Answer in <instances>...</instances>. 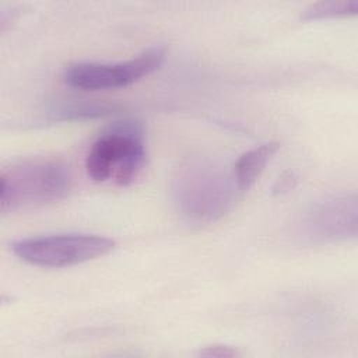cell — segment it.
<instances>
[{"label":"cell","mask_w":358,"mask_h":358,"mask_svg":"<svg viewBox=\"0 0 358 358\" xmlns=\"http://www.w3.org/2000/svg\"><path fill=\"white\" fill-rule=\"evenodd\" d=\"M242 193L234 172L208 157L183 161L172 180L178 213L192 224H210L224 217Z\"/></svg>","instance_id":"1"},{"label":"cell","mask_w":358,"mask_h":358,"mask_svg":"<svg viewBox=\"0 0 358 358\" xmlns=\"http://www.w3.org/2000/svg\"><path fill=\"white\" fill-rule=\"evenodd\" d=\"M70 189V171L60 161H21L0 173V210L6 214L46 206L64 199Z\"/></svg>","instance_id":"2"},{"label":"cell","mask_w":358,"mask_h":358,"mask_svg":"<svg viewBox=\"0 0 358 358\" xmlns=\"http://www.w3.org/2000/svg\"><path fill=\"white\" fill-rule=\"evenodd\" d=\"M145 165V145L136 122H120L101 134L88 150L85 169L95 182L127 186Z\"/></svg>","instance_id":"3"},{"label":"cell","mask_w":358,"mask_h":358,"mask_svg":"<svg viewBox=\"0 0 358 358\" xmlns=\"http://www.w3.org/2000/svg\"><path fill=\"white\" fill-rule=\"evenodd\" d=\"M115 241L91 234H57L15 241L13 253L22 262L38 267H69L109 253Z\"/></svg>","instance_id":"4"},{"label":"cell","mask_w":358,"mask_h":358,"mask_svg":"<svg viewBox=\"0 0 358 358\" xmlns=\"http://www.w3.org/2000/svg\"><path fill=\"white\" fill-rule=\"evenodd\" d=\"M164 59V49L150 48L126 62L73 63L64 69L63 81L70 87L88 91L123 88L154 73L159 69Z\"/></svg>","instance_id":"5"},{"label":"cell","mask_w":358,"mask_h":358,"mask_svg":"<svg viewBox=\"0 0 358 358\" xmlns=\"http://www.w3.org/2000/svg\"><path fill=\"white\" fill-rule=\"evenodd\" d=\"M358 228L355 194L330 196L312 204L299 222V232L310 243L354 239Z\"/></svg>","instance_id":"6"},{"label":"cell","mask_w":358,"mask_h":358,"mask_svg":"<svg viewBox=\"0 0 358 358\" xmlns=\"http://www.w3.org/2000/svg\"><path fill=\"white\" fill-rule=\"evenodd\" d=\"M278 143L270 141L243 152L238 158L232 168V172L236 185L242 193L249 190L255 185V182L260 178L266 165L270 162V159L278 151Z\"/></svg>","instance_id":"7"},{"label":"cell","mask_w":358,"mask_h":358,"mask_svg":"<svg viewBox=\"0 0 358 358\" xmlns=\"http://www.w3.org/2000/svg\"><path fill=\"white\" fill-rule=\"evenodd\" d=\"M358 13V0H330L309 6L301 15L305 21L326 20L336 17H348Z\"/></svg>","instance_id":"8"},{"label":"cell","mask_w":358,"mask_h":358,"mask_svg":"<svg viewBox=\"0 0 358 358\" xmlns=\"http://www.w3.org/2000/svg\"><path fill=\"white\" fill-rule=\"evenodd\" d=\"M197 355L207 357V358H235V357H241L242 352L231 345L213 344V345H206L204 348H201L197 352Z\"/></svg>","instance_id":"9"},{"label":"cell","mask_w":358,"mask_h":358,"mask_svg":"<svg viewBox=\"0 0 358 358\" xmlns=\"http://www.w3.org/2000/svg\"><path fill=\"white\" fill-rule=\"evenodd\" d=\"M291 182H295V179H294L292 175H289L288 178H281V179L278 180V183H277V187H274V190H275V192L288 190L289 186H291ZM291 187H292V186H291Z\"/></svg>","instance_id":"10"}]
</instances>
